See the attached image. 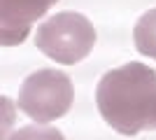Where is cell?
<instances>
[{
	"instance_id": "1",
	"label": "cell",
	"mask_w": 156,
	"mask_h": 140,
	"mask_svg": "<svg viewBox=\"0 0 156 140\" xmlns=\"http://www.w3.org/2000/svg\"><path fill=\"white\" fill-rule=\"evenodd\" d=\"M98 112L121 135L156 128V73L144 63L107 70L96 89Z\"/></svg>"
},
{
	"instance_id": "2",
	"label": "cell",
	"mask_w": 156,
	"mask_h": 140,
	"mask_svg": "<svg viewBox=\"0 0 156 140\" xmlns=\"http://www.w3.org/2000/svg\"><path fill=\"white\" fill-rule=\"evenodd\" d=\"M35 45L56 63L75 66L91 54L96 45V28L79 12H58L37 28Z\"/></svg>"
},
{
	"instance_id": "3",
	"label": "cell",
	"mask_w": 156,
	"mask_h": 140,
	"mask_svg": "<svg viewBox=\"0 0 156 140\" xmlns=\"http://www.w3.org/2000/svg\"><path fill=\"white\" fill-rule=\"evenodd\" d=\"M75 89L70 77L54 68H42L28 75L19 89L21 112L37 124H47L63 117L72 107Z\"/></svg>"
},
{
	"instance_id": "4",
	"label": "cell",
	"mask_w": 156,
	"mask_h": 140,
	"mask_svg": "<svg viewBox=\"0 0 156 140\" xmlns=\"http://www.w3.org/2000/svg\"><path fill=\"white\" fill-rule=\"evenodd\" d=\"M58 0H0V42L14 47L28 38L33 23Z\"/></svg>"
},
{
	"instance_id": "5",
	"label": "cell",
	"mask_w": 156,
	"mask_h": 140,
	"mask_svg": "<svg viewBox=\"0 0 156 140\" xmlns=\"http://www.w3.org/2000/svg\"><path fill=\"white\" fill-rule=\"evenodd\" d=\"M133 40L142 56H149L156 61V9L144 12L137 19L135 28H133Z\"/></svg>"
},
{
	"instance_id": "6",
	"label": "cell",
	"mask_w": 156,
	"mask_h": 140,
	"mask_svg": "<svg viewBox=\"0 0 156 140\" xmlns=\"http://www.w3.org/2000/svg\"><path fill=\"white\" fill-rule=\"evenodd\" d=\"M9 140H65V135L58 128H47V126H23L14 131Z\"/></svg>"
}]
</instances>
